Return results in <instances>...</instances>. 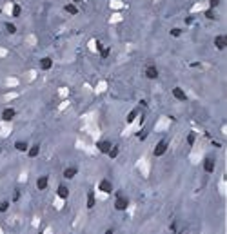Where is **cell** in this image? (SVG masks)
I'll return each mask as SVG.
<instances>
[{"mask_svg": "<svg viewBox=\"0 0 227 234\" xmlns=\"http://www.w3.org/2000/svg\"><path fill=\"white\" fill-rule=\"evenodd\" d=\"M220 192H222V194H225V181H222V183H220Z\"/></svg>", "mask_w": 227, "mask_h": 234, "instance_id": "obj_28", "label": "cell"}, {"mask_svg": "<svg viewBox=\"0 0 227 234\" xmlns=\"http://www.w3.org/2000/svg\"><path fill=\"white\" fill-rule=\"evenodd\" d=\"M7 207H9V203H7V202L0 203V211H2V213H6V211H7Z\"/></svg>", "mask_w": 227, "mask_h": 234, "instance_id": "obj_25", "label": "cell"}, {"mask_svg": "<svg viewBox=\"0 0 227 234\" xmlns=\"http://www.w3.org/2000/svg\"><path fill=\"white\" fill-rule=\"evenodd\" d=\"M42 234H44V232H42Z\"/></svg>", "mask_w": 227, "mask_h": 234, "instance_id": "obj_35", "label": "cell"}, {"mask_svg": "<svg viewBox=\"0 0 227 234\" xmlns=\"http://www.w3.org/2000/svg\"><path fill=\"white\" fill-rule=\"evenodd\" d=\"M215 45H216V49H225V45H227V38H225V35H218L216 38H215Z\"/></svg>", "mask_w": 227, "mask_h": 234, "instance_id": "obj_5", "label": "cell"}, {"mask_svg": "<svg viewBox=\"0 0 227 234\" xmlns=\"http://www.w3.org/2000/svg\"><path fill=\"white\" fill-rule=\"evenodd\" d=\"M27 147H29V145H27V142H17V143H15V149L20 151V152H26Z\"/></svg>", "mask_w": 227, "mask_h": 234, "instance_id": "obj_15", "label": "cell"}, {"mask_svg": "<svg viewBox=\"0 0 227 234\" xmlns=\"http://www.w3.org/2000/svg\"><path fill=\"white\" fill-rule=\"evenodd\" d=\"M98 191L104 192V194H109V192L113 191V183L109 180H102L100 183H98Z\"/></svg>", "mask_w": 227, "mask_h": 234, "instance_id": "obj_1", "label": "cell"}, {"mask_svg": "<svg viewBox=\"0 0 227 234\" xmlns=\"http://www.w3.org/2000/svg\"><path fill=\"white\" fill-rule=\"evenodd\" d=\"M0 234H2V231H0Z\"/></svg>", "mask_w": 227, "mask_h": 234, "instance_id": "obj_33", "label": "cell"}, {"mask_svg": "<svg viewBox=\"0 0 227 234\" xmlns=\"http://www.w3.org/2000/svg\"><path fill=\"white\" fill-rule=\"evenodd\" d=\"M94 202H96V200H94V194H93V191H91L89 194H87V209H93Z\"/></svg>", "mask_w": 227, "mask_h": 234, "instance_id": "obj_16", "label": "cell"}, {"mask_svg": "<svg viewBox=\"0 0 227 234\" xmlns=\"http://www.w3.org/2000/svg\"><path fill=\"white\" fill-rule=\"evenodd\" d=\"M40 67L44 69V71H47V69H51L53 67V60L49 58V56H46V58H42L40 60Z\"/></svg>", "mask_w": 227, "mask_h": 234, "instance_id": "obj_11", "label": "cell"}, {"mask_svg": "<svg viewBox=\"0 0 227 234\" xmlns=\"http://www.w3.org/2000/svg\"><path fill=\"white\" fill-rule=\"evenodd\" d=\"M98 49H100V54H102L104 58H107V56H109V47H104V45H98Z\"/></svg>", "mask_w": 227, "mask_h": 234, "instance_id": "obj_21", "label": "cell"}, {"mask_svg": "<svg viewBox=\"0 0 227 234\" xmlns=\"http://www.w3.org/2000/svg\"><path fill=\"white\" fill-rule=\"evenodd\" d=\"M71 2H73V4H76V2H80V0H71Z\"/></svg>", "mask_w": 227, "mask_h": 234, "instance_id": "obj_32", "label": "cell"}, {"mask_svg": "<svg viewBox=\"0 0 227 234\" xmlns=\"http://www.w3.org/2000/svg\"><path fill=\"white\" fill-rule=\"evenodd\" d=\"M173 96H175L176 100H180V102H186L187 100V95L182 87H175V89H173Z\"/></svg>", "mask_w": 227, "mask_h": 234, "instance_id": "obj_4", "label": "cell"}, {"mask_svg": "<svg viewBox=\"0 0 227 234\" xmlns=\"http://www.w3.org/2000/svg\"><path fill=\"white\" fill-rule=\"evenodd\" d=\"M55 207H56V209H62V207H64V200H62V198H58V196H56V200H55Z\"/></svg>", "mask_w": 227, "mask_h": 234, "instance_id": "obj_23", "label": "cell"}, {"mask_svg": "<svg viewBox=\"0 0 227 234\" xmlns=\"http://www.w3.org/2000/svg\"><path fill=\"white\" fill-rule=\"evenodd\" d=\"M47 185H49V178H47V176H40V178H38V181H36V187H38V191L47 189Z\"/></svg>", "mask_w": 227, "mask_h": 234, "instance_id": "obj_9", "label": "cell"}, {"mask_svg": "<svg viewBox=\"0 0 227 234\" xmlns=\"http://www.w3.org/2000/svg\"><path fill=\"white\" fill-rule=\"evenodd\" d=\"M76 172H78V169H76V167H67V169H64V178L71 180V178H75V176H76Z\"/></svg>", "mask_w": 227, "mask_h": 234, "instance_id": "obj_10", "label": "cell"}, {"mask_svg": "<svg viewBox=\"0 0 227 234\" xmlns=\"http://www.w3.org/2000/svg\"><path fill=\"white\" fill-rule=\"evenodd\" d=\"M145 76H147L149 80H156V78H158V69H156L155 65H149V67L145 69Z\"/></svg>", "mask_w": 227, "mask_h": 234, "instance_id": "obj_6", "label": "cell"}, {"mask_svg": "<svg viewBox=\"0 0 227 234\" xmlns=\"http://www.w3.org/2000/svg\"><path fill=\"white\" fill-rule=\"evenodd\" d=\"M180 35H182V31H180V29H178V27H173V29H171V36H180Z\"/></svg>", "mask_w": 227, "mask_h": 234, "instance_id": "obj_24", "label": "cell"}, {"mask_svg": "<svg viewBox=\"0 0 227 234\" xmlns=\"http://www.w3.org/2000/svg\"><path fill=\"white\" fill-rule=\"evenodd\" d=\"M56 196H58V198H62V200H65V198L69 196V189H67L65 185H60V187H58V191H56Z\"/></svg>", "mask_w": 227, "mask_h": 234, "instance_id": "obj_13", "label": "cell"}, {"mask_svg": "<svg viewBox=\"0 0 227 234\" xmlns=\"http://www.w3.org/2000/svg\"><path fill=\"white\" fill-rule=\"evenodd\" d=\"M64 11H65L67 15H76V13H78V7L71 2V4H65V6H64Z\"/></svg>", "mask_w": 227, "mask_h": 234, "instance_id": "obj_14", "label": "cell"}, {"mask_svg": "<svg viewBox=\"0 0 227 234\" xmlns=\"http://www.w3.org/2000/svg\"><path fill=\"white\" fill-rule=\"evenodd\" d=\"M6 31L9 33V35H15V33H17V26L11 24V22H6Z\"/></svg>", "mask_w": 227, "mask_h": 234, "instance_id": "obj_18", "label": "cell"}, {"mask_svg": "<svg viewBox=\"0 0 227 234\" xmlns=\"http://www.w3.org/2000/svg\"><path fill=\"white\" fill-rule=\"evenodd\" d=\"M218 4H220V0H209V6H211V7H216Z\"/></svg>", "mask_w": 227, "mask_h": 234, "instance_id": "obj_27", "label": "cell"}, {"mask_svg": "<svg viewBox=\"0 0 227 234\" xmlns=\"http://www.w3.org/2000/svg\"><path fill=\"white\" fill-rule=\"evenodd\" d=\"M0 11H2V9H0Z\"/></svg>", "mask_w": 227, "mask_h": 234, "instance_id": "obj_34", "label": "cell"}, {"mask_svg": "<svg viewBox=\"0 0 227 234\" xmlns=\"http://www.w3.org/2000/svg\"><path fill=\"white\" fill-rule=\"evenodd\" d=\"M44 234H53V231H51V229H46V231H44Z\"/></svg>", "mask_w": 227, "mask_h": 234, "instance_id": "obj_30", "label": "cell"}, {"mask_svg": "<svg viewBox=\"0 0 227 234\" xmlns=\"http://www.w3.org/2000/svg\"><path fill=\"white\" fill-rule=\"evenodd\" d=\"M107 156H109V158H116V156H118V147H116V145H111V149H109V152H107Z\"/></svg>", "mask_w": 227, "mask_h": 234, "instance_id": "obj_19", "label": "cell"}, {"mask_svg": "<svg viewBox=\"0 0 227 234\" xmlns=\"http://www.w3.org/2000/svg\"><path fill=\"white\" fill-rule=\"evenodd\" d=\"M105 234H113V229H107V231H105Z\"/></svg>", "mask_w": 227, "mask_h": 234, "instance_id": "obj_31", "label": "cell"}, {"mask_svg": "<svg viewBox=\"0 0 227 234\" xmlns=\"http://www.w3.org/2000/svg\"><path fill=\"white\" fill-rule=\"evenodd\" d=\"M20 13H22L20 6H18V4H15V6H13V16H15V18H18V16H20Z\"/></svg>", "mask_w": 227, "mask_h": 234, "instance_id": "obj_20", "label": "cell"}, {"mask_svg": "<svg viewBox=\"0 0 227 234\" xmlns=\"http://www.w3.org/2000/svg\"><path fill=\"white\" fill-rule=\"evenodd\" d=\"M38 152H40V147H38V145H33L31 149H27V154H29L31 158H35V156H38Z\"/></svg>", "mask_w": 227, "mask_h": 234, "instance_id": "obj_17", "label": "cell"}, {"mask_svg": "<svg viewBox=\"0 0 227 234\" xmlns=\"http://www.w3.org/2000/svg\"><path fill=\"white\" fill-rule=\"evenodd\" d=\"M195 142H196V134H195V133H189V136H187V143H189V145H193Z\"/></svg>", "mask_w": 227, "mask_h": 234, "instance_id": "obj_22", "label": "cell"}, {"mask_svg": "<svg viewBox=\"0 0 227 234\" xmlns=\"http://www.w3.org/2000/svg\"><path fill=\"white\" fill-rule=\"evenodd\" d=\"M205 15H207V18H213V20H215V18H216V16H215V13H213V11H207Z\"/></svg>", "mask_w": 227, "mask_h": 234, "instance_id": "obj_29", "label": "cell"}, {"mask_svg": "<svg viewBox=\"0 0 227 234\" xmlns=\"http://www.w3.org/2000/svg\"><path fill=\"white\" fill-rule=\"evenodd\" d=\"M165 149H167V143H165L164 140H162V142H158V143H156V147H155V156H162V154L165 152Z\"/></svg>", "mask_w": 227, "mask_h": 234, "instance_id": "obj_8", "label": "cell"}, {"mask_svg": "<svg viewBox=\"0 0 227 234\" xmlns=\"http://www.w3.org/2000/svg\"><path fill=\"white\" fill-rule=\"evenodd\" d=\"M134 116H136V113H134V111H131V113H129V116H127V122H133Z\"/></svg>", "mask_w": 227, "mask_h": 234, "instance_id": "obj_26", "label": "cell"}, {"mask_svg": "<svg viewBox=\"0 0 227 234\" xmlns=\"http://www.w3.org/2000/svg\"><path fill=\"white\" fill-rule=\"evenodd\" d=\"M204 169H205V172H213L215 171V160L213 158L204 160Z\"/></svg>", "mask_w": 227, "mask_h": 234, "instance_id": "obj_12", "label": "cell"}, {"mask_svg": "<svg viewBox=\"0 0 227 234\" xmlns=\"http://www.w3.org/2000/svg\"><path fill=\"white\" fill-rule=\"evenodd\" d=\"M111 145H113V143H111L109 140H102V142H98V143H96L98 151H100V152H104V154H107V152H109Z\"/></svg>", "mask_w": 227, "mask_h": 234, "instance_id": "obj_3", "label": "cell"}, {"mask_svg": "<svg viewBox=\"0 0 227 234\" xmlns=\"http://www.w3.org/2000/svg\"><path fill=\"white\" fill-rule=\"evenodd\" d=\"M127 205H129L127 198H125V196H118L116 202H114V209H116V211H124V209H127Z\"/></svg>", "mask_w": 227, "mask_h": 234, "instance_id": "obj_2", "label": "cell"}, {"mask_svg": "<svg viewBox=\"0 0 227 234\" xmlns=\"http://www.w3.org/2000/svg\"><path fill=\"white\" fill-rule=\"evenodd\" d=\"M2 118H4V122H11V120L15 118V109H11V107H6V109L2 111Z\"/></svg>", "mask_w": 227, "mask_h": 234, "instance_id": "obj_7", "label": "cell"}]
</instances>
